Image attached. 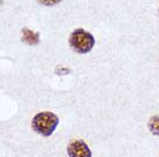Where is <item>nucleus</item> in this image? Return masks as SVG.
I'll return each instance as SVG.
<instances>
[{
  "mask_svg": "<svg viewBox=\"0 0 159 157\" xmlns=\"http://www.w3.org/2000/svg\"><path fill=\"white\" fill-rule=\"evenodd\" d=\"M59 125V117L51 111H42L32 118V130L43 137H50Z\"/></svg>",
  "mask_w": 159,
  "mask_h": 157,
  "instance_id": "obj_1",
  "label": "nucleus"
},
{
  "mask_svg": "<svg viewBox=\"0 0 159 157\" xmlns=\"http://www.w3.org/2000/svg\"><path fill=\"white\" fill-rule=\"evenodd\" d=\"M69 45L80 54H87L95 46V38L84 29H76L69 36Z\"/></svg>",
  "mask_w": 159,
  "mask_h": 157,
  "instance_id": "obj_2",
  "label": "nucleus"
},
{
  "mask_svg": "<svg viewBox=\"0 0 159 157\" xmlns=\"http://www.w3.org/2000/svg\"><path fill=\"white\" fill-rule=\"evenodd\" d=\"M67 154L69 157H91V150L89 146L80 139H75L68 143Z\"/></svg>",
  "mask_w": 159,
  "mask_h": 157,
  "instance_id": "obj_3",
  "label": "nucleus"
},
{
  "mask_svg": "<svg viewBox=\"0 0 159 157\" xmlns=\"http://www.w3.org/2000/svg\"><path fill=\"white\" fill-rule=\"evenodd\" d=\"M148 126H149V130L152 134L159 135V115H156V116L150 118Z\"/></svg>",
  "mask_w": 159,
  "mask_h": 157,
  "instance_id": "obj_4",
  "label": "nucleus"
},
{
  "mask_svg": "<svg viewBox=\"0 0 159 157\" xmlns=\"http://www.w3.org/2000/svg\"><path fill=\"white\" fill-rule=\"evenodd\" d=\"M23 40H25L28 44H36V43H38V35H37V33H34V32L28 30V29H24Z\"/></svg>",
  "mask_w": 159,
  "mask_h": 157,
  "instance_id": "obj_5",
  "label": "nucleus"
},
{
  "mask_svg": "<svg viewBox=\"0 0 159 157\" xmlns=\"http://www.w3.org/2000/svg\"><path fill=\"white\" fill-rule=\"evenodd\" d=\"M37 1H38V4H42L44 6H53L56 4H59L62 0H37Z\"/></svg>",
  "mask_w": 159,
  "mask_h": 157,
  "instance_id": "obj_6",
  "label": "nucleus"
}]
</instances>
